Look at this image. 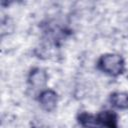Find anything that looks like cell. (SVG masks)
Wrapping results in <instances>:
<instances>
[{
  "mask_svg": "<svg viewBox=\"0 0 128 128\" xmlns=\"http://www.w3.org/2000/svg\"><path fill=\"white\" fill-rule=\"evenodd\" d=\"M98 67L101 71L112 75H120L124 71V60L118 54H105L102 55L98 61Z\"/></svg>",
  "mask_w": 128,
  "mask_h": 128,
  "instance_id": "2",
  "label": "cell"
},
{
  "mask_svg": "<svg viewBox=\"0 0 128 128\" xmlns=\"http://www.w3.org/2000/svg\"><path fill=\"white\" fill-rule=\"evenodd\" d=\"M47 80H48L47 73L44 70L40 69V68L33 69L30 72L29 77H28L29 84L34 88H42V87H44L46 85V83H47Z\"/></svg>",
  "mask_w": 128,
  "mask_h": 128,
  "instance_id": "4",
  "label": "cell"
},
{
  "mask_svg": "<svg viewBox=\"0 0 128 128\" xmlns=\"http://www.w3.org/2000/svg\"><path fill=\"white\" fill-rule=\"evenodd\" d=\"M78 121L84 128H118L117 115L112 111H103L98 114L83 112L79 114Z\"/></svg>",
  "mask_w": 128,
  "mask_h": 128,
  "instance_id": "1",
  "label": "cell"
},
{
  "mask_svg": "<svg viewBox=\"0 0 128 128\" xmlns=\"http://www.w3.org/2000/svg\"><path fill=\"white\" fill-rule=\"evenodd\" d=\"M112 105L118 109L128 108V93L126 92H115L110 97Z\"/></svg>",
  "mask_w": 128,
  "mask_h": 128,
  "instance_id": "5",
  "label": "cell"
},
{
  "mask_svg": "<svg viewBox=\"0 0 128 128\" xmlns=\"http://www.w3.org/2000/svg\"><path fill=\"white\" fill-rule=\"evenodd\" d=\"M41 107L46 111H52L57 105V94L53 90H45L41 92L39 97Z\"/></svg>",
  "mask_w": 128,
  "mask_h": 128,
  "instance_id": "3",
  "label": "cell"
}]
</instances>
